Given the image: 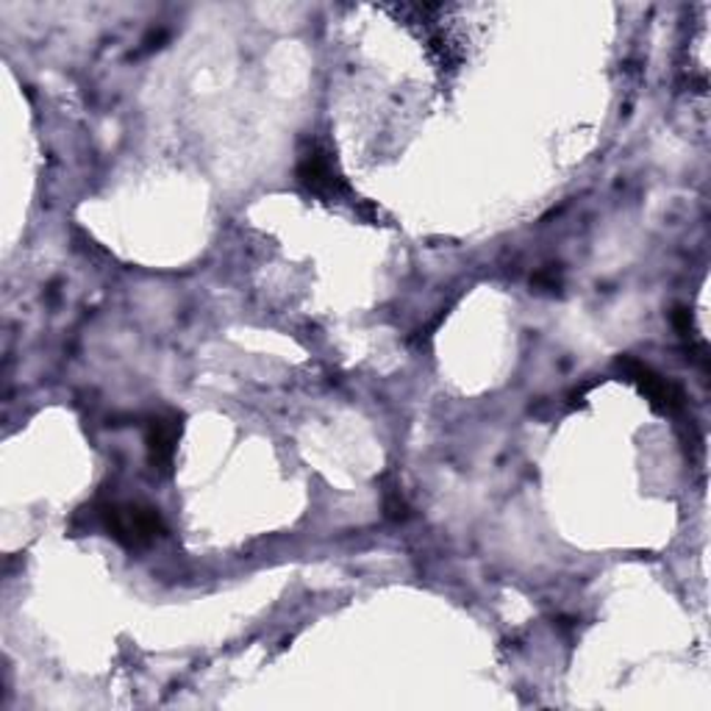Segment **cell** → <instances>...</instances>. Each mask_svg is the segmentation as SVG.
<instances>
[{
    "label": "cell",
    "instance_id": "cell-2",
    "mask_svg": "<svg viewBox=\"0 0 711 711\" xmlns=\"http://www.w3.org/2000/svg\"><path fill=\"white\" fill-rule=\"evenodd\" d=\"M618 364L631 381L640 384V389L651 397V403L656 408H662V412H679V408L684 406V392H681L675 384H670L668 378H662L659 373H653L648 364L636 362V358L631 356H623Z\"/></svg>",
    "mask_w": 711,
    "mask_h": 711
},
{
    "label": "cell",
    "instance_id": "cell-4",
    "mask_svg": "<svg viewBox=\"0 0 711 711\" xmlns=\"http://www.w3.org/2000/svg\"><path fill=\"white\" fill-rule=\"evenodd\" d=\"M298 176L304 181V187H309L317 195H334L337 198L339 192H345V181L334 172L332 159L326 154H320V150H312L309 156H304Z\"/></svg>",
    "mask_w": 711,
    "mask_h": 711
},
{
    "label": "cell",
    "instance_id": "cell-1",
    "mask_svg": "<svg viewBox=\"0 0 711 711\" xmlns=\"http://www.w3.org/2000/svg\"><path fill=\"white\" fill-rule=\"evenodd\" d=\"M100 520H103L109 536H115L126 547H142L159 534H165L159 512L154 506H145V503H111V506H103Z\"/></svg>",
    "mask_w": 711,
    "mask_h": 711
},
{
    "label": "cell",
    "instance_id": "cell-3",
    "mask_svg": "<svg viewBox=\"0 0 711 711\" xmlns=\"http://www.w3.org/2000/svg\"><path fill=\"white\" fill-rule=\"evenodd\" d=\"M181 434V425L176 417H154L148 425V451L150 464L159 473H170L172 456H176V442Z\"/></svg>",
    "mask_w": 711,
    "mask_h": 711
}]
</instances>
